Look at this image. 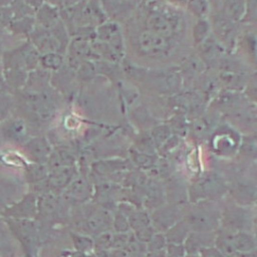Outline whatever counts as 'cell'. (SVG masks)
I'll use <instances>...</instances> for the list:
<instances>
[{"label":"cell","mask_w":257,"mask_h":257,"mask_svg":"<svg viewBox=\"0 0 257 257\" xmlns=\"http://www.w3.org/2000/svg\"><path fill=\"white\" fill-rule=\"evenodd\" d=\"M199 26L201 28V30L199 29L198 26H196V30H195V38L196 40L198 41H202L205 37H206V34H207V31H208V25L206 22H200L199 23Z\"/></svg>","instance_id":"cell-17"},{"label":"cell","mask_w":257,"mask_h":257,"mask_svg":"<svg viewBox=\"0 0 257 257\" xmlns=\"http://www.w3.org/2000/svg\"><path fill=\"white\" fill-rule=\"evenodd\" d=\"M227 11L230 17L232 18H239L242 14L244 4L242 0H229L227 3Z\"/></svg>","instance_id":"cell-14"},{"label":"cell","mask_w":257,"mask_h":257,"mask_svg":"<svg viewBox=\"0 0 257 257\" xmlns=\"http://www.w3.org/2000/svg\"><path fill=\"white\" fill-rule=\"evenodd\" d=\"M201 255L202 257H223L222 253L215 248H203Z\"/></svg>","instance_id":"cell-18"},{"label":"cell","mask_w":257,"mask_h":257,"mask_svg":"<svg viewBox=\"0 0 257 257\" xmlns=\"http://www.w3.org/2000/svg\"><path fill=\"white\" fill-rule=\"evenodd\" d=\"M40 53L28 39L22 45L2 53L3 69L30 73L39 66Z\"/></svg>","instance_id":"cell-2"},{"label":"cell","mask_w":257,"mask_h":257,"mask_svg":"<svg viewBox=\"0 0 257 257\" xmlns=\"http://www.w3.org/2000/svg\"><path fill=\"white\" fill-rule=\"evenodd\" d=\"M5 30L7 31V29L4 27V26H2L1 24H0V39L3 37V35H4V32H5Z\"/></svg>","instance_id":"cell-21"},{"label":"cell","mask_w":257,"mask_h":257,"mask_svg":"<svg viewBox=\"0 0 257 257\" xmlns=\"http://www.w3.org/2000/svg\"><path fill=\"white\" fill-rule=\"evenodd\" d=\"M16 0H0V8H4V7H8L10 5H12Z\"/></svg>","instance_id":"cell-20"},{"label":"cell","mask_w":257,"mask_h":257,"mask_svg":"<svg viewBox=\"0 0 257 257\" xmlns=\"http://www.w3.org/2000/svg\"><path fill=\"white\" fill-rule=\"evenodd\" d=\"M216 244L218 245L219 251H220L222 254H224V255H226V256H228V257L234 255L236 249H235V247H234V245H233L232 239L229 240V239H227V238H225V237H220V238H218V239L216 240Z\"/></svg>","instance_id":"cell-13"},{"label":"cell","mask_w":257,"mask_h":257,"mask_svg":"<svg viewBox=\"0 0 257 257\" xmlns=\"http://www.w3.org/2000/svg\"><path fill=\"white\" fill-rule=\"evenodd\" d=\"M189 257H197V256H189Z\"/></svg>","instance_id":"cell-22"},{"label":"cell","mask_w":257,"mask_h":257,"mask_svg":"<svg viewBox=\"0 0 257 257\" xmlns=\"http://www.w3.org/2000/svg\"><path fill=\"white\" fill-rule=\"evenodd\" d=\"M95 39L109 45L118 55L123 48L122 35L119 27L113 22H104L95 28Z\"/></svg>","instance_id":"cell-6"},{"label":"cell","mask_w":257,"mask_h":257,"mask_svg":"<svg viewBox=\"0 0 257 257\" xmlns=\"http://www.w3.org/2000/svg\"><path fill=\"white\" fill-rule=\"evenodd\" d=\"M64 63V56L59 52L40 54L39 66L46 71H58Z\"/></svg>","instance_id":"cell-10"},{"label":"cell","mask_w":257,"mask_h":257,"mask_svg":"<svg viewBox=\"0 0 257 257\" xmlns=\"http://www.w3.org/2000/svg\"><path fill=\"white\" fill-rule=\"evenodd\" d=\"M146 29L173 39L183 29V19L169 9H153L146 18Z\"/></svg>","instance_id":"cell-3"},{"label":"cell","mask_w":257,"mask_h":257,"mask_svg":"<svg viewBox=\"0 0 257 257\" xmlns=\"http://www.w3.org/2000/svg\"><path fill=\"white\" fill-rule=\"evenodd\" d=\"M2 53L0 49V88H3L4 84V79H3V64H2Z\"/></svg>","instance_id":"cell-19"},{"label":"cell","mask_w":257,"mask_h":257,"mask_svg":"<svg viewBox=\"0 0 257 257\" xmlns=\"http://www.w3.org/2000/svg\"><path fill=\"white\" fill-rule=\"evenodd\" d=\"M136 46L138 51L147 57L161 58L171 52L174 42L173 39L145 29L138 34Z\"/></svg>","instance_id":"cell-5"},{"label":"cell","mask_w":257,"mask_h":257,"mask_svg":"<svg viewBox=\"0 0 257 257\" xmlns=\"http://www.w3.org/2000/svg\"><path fill=\"white\" fill-rule=\"evenodd\" d=\"M232 242L233 245L235 247L236 250L242 251V252H248L251 251L255 248V242L252 239L251 236L247 235L246 233L240 232L238 234H236L233 238H232Z\"/></svg>","instance_id":"cell-11"},{"label":"cell","mask_w":257,"mask_h":257,"mask_svg":"<svg viewBox=\"0 0 257 257\" xmlns=\"http://www.w3.org/2000/svg\"><path fill=\"white\" fill-rule=\"evenodd\" d=\"M1 132L11 139H20L27 135V123L20 117H8L0 123Z\"/></svg>","instance_id":"cell-8"},{"label":"cell","mask_w":257,"mask_h":257,"mask_svg":"<svg viewBox=\"0 0 257 257\" xmlns=\"http://www.w3.org/2000/svg\"><path fill=\"white\" fill-rule=\"evenodd\" d=\"M189 6L191 10L199 16L206 14L208 10L207 0H189Z\"/></svg>","instance_id":"cell-15"},{"label":"cell","mask_w":257,"mask_h":257,"mask_svg":"<svg viewBox=\"0 0 257 257\" xmlns=\"http://www.w3.org/2000/svg\"><path fill=\"white\" fill-rule=\"evenodd\" d=\"M13 108V98L10 93L0 88V123L9 117Z\"/></svg>","instance_id":"cell-12"},{"label":"cell","mask_w":257,"mask_h":257,"mask_svg":"<svg viewBox=\"0 0 257 257\" xmlns=\"http://www.w3.org/2000/svg\"><path fill=\"white\" fill-rule=\"evenodd\" d=\"M36 24L43 28H53L62 21L60 9L49 2H45L36 12H35Z\"/></svg>","instance_id":"cell-7"},{"label":"cell","mask_w":257,"mask_h":257,"mask_svg":"<svg viewBox=\"0 0 257 257\" xmlns=\"http://www.w3.org/2000/svg\"><path fill=\"white\" fill-rule=\"evenodd\" d=\"M35 26H36L35 15H30V16H26L13 21L7 27V31L14 35H25L29 37L31 32L34 30Z\"/></svg>","instance_id":"cell-9"},{"label":"cell","mask_w":257,"mask_h":257,"mask_svg":"<svg viewBox=\"0 0 257 257\" xmlns=\"http://www.w3.org/2000/svg\"><path fill=\"white\" fill-rule=\"evenodd\" d=\"M25 111L38 122H47L55 112V102L46 91L26 90L23 97Z\"/></svg>","instance_id":"cell-4"},{"label":"cell","mask_w":257,"mask_h":257,"mask_svg":"<svg viewBox=\"0 0 257 257\" xmlns=\"http://www.w3.org/2000/svg\"><path fill=\"white\" fill-rule=\"evenodd\" d=\"M50 4L58 7L59 9H66L72 7L82 0H46Z\"/></svg>","instance_id":"cell-16"},{"label":"cell","mask_w":257,"mask_h":257,"mask_svg":"<svg viewBox=\"0 0 257 257\" xmlns=\"http://www.w3.org/2000/svg\"><path fill=\"white\" fill-rule=\"evenodd\" d=\"M29 40L40 54L48 52L64 53L68 46V30L61 21L55 27L47 29L36 24Z\"/></svg>","instance_id":"cell-1"}]
</instances>
